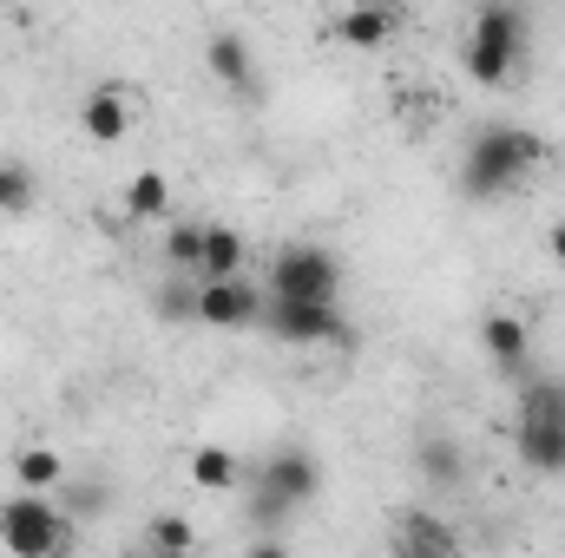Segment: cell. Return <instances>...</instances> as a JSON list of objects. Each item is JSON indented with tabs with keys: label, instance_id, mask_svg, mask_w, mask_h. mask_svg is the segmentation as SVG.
I'll return each mask as SVG.
<instances>
[{
	"label": "cell",
	"instance_id": "cell-1",
	"mask_svg": "<svg viewBox=\"0 0 565 558\" xmlns=\"http://www.w3.org/2000/svg\"><path fill=\"white\" fill-rule=\"evenodd\" d=\"M540 158H546V139H540V132H526V126H480V132L467 139V158H460V191H467L473 204L513 197Z\"/></svg>",
	"mask_w": 565,
	"mask_h": 558
},
{
	"label": "cell",
	"instance_id": "cell-2",
	"mask_svg": "<svg viewBox=\"0 0 565 558\" xmlns=\"http://www.w3.org/2000/svg\"><path fill=\"white\" fill-rule=\"evenodd\" d=\"M526 40H533V26H526V13L513 0H480L473 26H467V46H460L467 79L473 86H507L520 73V60H526Z\"/></svg>",
	"mask_w": 565,
	"mask_h": 558
},
{
	"label": "cell",
	"instance_id": "cell-3",
	"mask_svg": "<svg viewBox=\"0 0 565 558\" xmlns=\"http://www.w3.org/2000/svg\"><path fill=\"white\" fill-rule=\"evenodd\" d=\"M513 453H520L533 473H546V480L565 473V382L559 375L526 382L520 415H513Z\"/></svg>",
	"mask_w": 565,
	"mask_h": 558
},
{
	"label": "cell",
	"instance_id": "cell-4",
	"mask_svg": "<svg viewBox=\"0 0 565 558\" xmlns=\"http://www.w3.org/2000/svg\"><path fill=\"white\" fill-rule=\"evenodd\" d=\"M264 322L289 348H355V329L342 322V302H289L264 289Z\"/></svg>",
	"mask_w": 565,
	"mask_h": 558
},
{
	"label": "cell",
	"instance_id": "cell-5",
	"mask_svg": "<svg viewBox=\"0 0 565 558\" xmlns=\"http://www.w3.org/2000/svg\"><path fill=\"white\" fill-rule=\"evenodd\" d=\"M270 296L289 302H342V264L322 244H282L270 264Z\"/></svg>",
	"mask_w": 565,
	"mask_h": 558
},
{
	"label": "cell",
	"instance_id": "cell-6",
	"mask_svg": "<svg viewBox=\"0 0 565 558\" xmlns=\"http://www.w3.org/2000/svg\"><path fill=\"white\" fill-rule=\"evenodd\" d=\"M0 546L13 558H53L66 546V519H60V506L46 500V493H13L7 506H0Z\"/></svg>",
	"mask_w": 565,
	"mask_h": 558
},
{
	"label": "cell",
	"instance_id": "cell-7",
	"mask_svg": "<svg viewBox=\"0 0 565 558\" xmlns=\"http://www.w3.org/2000/svg\"><path fill=\"white\" fill-rule=\"evenodd\" d=\"M198 322H204V329H224V335H231V329H257V322H264V289L244 282V270L204 282V289H198Z\"/></svg>",
	"mask_w": 565,
	"mask_h": 558
},
{
	"label": "cell",
	"instance_id": "cell-8",
	"mask_svg": "<svg viewBox=\"0 0 565 558\" xmlns=\"http://www.w3.org/2000/svg\"><path fill=\"white\" fill-rule=\"evenodd\" d=\"M204 66H211V79L224 86V93H237V99H257V53H250V40L244 33H211L204 40Z\"/></svg>",
	"mask_w": 565,
	"mask_h": 558
},
{
	"label": "cell",
	"instance_id": "cell-9",
	"mask_svg": "<svg viewBox=\"0 0 565 558\" xmlns=\"http://www.w3.org/2000/svg\"><path fill=\"white\" fill-rule=\"evenodd\" d=\"M79 132L93 144H119L126 132H132V106H126V86H93L86 99H79Z\"/></svg>",
	"mask_w": 565,
	"mask_h": 558
},
{
	"label": "cell",
	"instance_id": "cell-10",
	"mask_svg": "<svg viewBox=\"0 0 565 558\" xmlns=\"http://www.w3.org/2000/svg\"><path fill=\"white\" fill-rule=\"evenodd\" d=\"M329 33H335V46H349V53H382V46L395 40V7H388V0H362V7H349Z\"/></svg>",
	"mask_w": 565,
	"mask_h": 558
},
{
	"label": "cell",
	"instance_id": "cell-11",
	"mask_svg": "<svg viewBox=\"0 0 565 558\" xmlns=\"http://www.w3.org/2000/svg\"><path fill=\"white\" fill-rule=\"evenodd\" d=\"M264 486H277L282 500L302 513V506L322 493V466H316V453H302V447H282V453H270V466H264Z\"/></svg>",
	"mask_w": 565,
	"mask_h": 558
},
{
	"label": "cell",
	"instance_id": "cell-12",
	"mask_svg": "<svg viewBox=\"0 0 565 558\" xmlns=\"http://www.w3.org/2000/svg\"><path fill=\"white\" fill-rule=\"evenodd\" d=\"M480 348L493 355V368H526V355H533V329H526L520 315L493 309V315L480 322Z\"/></svg>",
	"mask_w": 565,
	"mask_h": 558
},
{
	"label": "cell",
	"instance_id": "cell-13",
	"mask_svg": "<svg viewBox=\"0 0 565 558\" xmlns=\"http://www.w3.org/2000/svg\"><path fill=\"white\" fill-rule=\"evenodd\" d=\"M184 473H191L198 493H237V486H244V460H237L231 447H191Z\"/></svg>",
	"mask_w": 565,
	"mask_h": 558
},
{
	"label": "cell",
	"instance_id": "cell-14",
	"mask_svg": "<svg viewBox=\"0 0 565 558\" xmlns=\"http://www.w3.org/2000/svg\"><path fill=\"white\" fill-rule=\"evenodd\" d=\"M395 552H408V558H440V552H460V533H454L447 519H434V513H415V519L402 526Z\"/></svg>",
	"mask_w": 565,
	"mask_h": 558
},
{
	"label": "cell",
	"instance_id": "cell-15",
	"mask_svg": "<svg viewBox=\"0 0 565 558\" xmlns=\"http://www.w3.org/2000/svg\"><path fill=\"white\" fill-rule=\"evenodd\" d=\"M13 486L53 493V486H66V460H60L53 447H20V453H13Z\"/></svg>",
	"mask_w": 565,
	"mask_h": 558
},
{
	"label": "cell",
	"instance_id": "cell-16",
	"mask_svg": "<svg viewBox=\"0 0 565 558\" xmlns=\"http://www.w3.org/2000/svg\"><path fill=\"white\" fill-rule=\"evenodd\" d=\"M204 282H217V277H237L244 270V237L231 230V224H204Z\"/></svg>",
	"mask_w": 565,
	"mask_h": 558
},
{
	"label": "cell",
	"instance_id": "cell-17",
	"mask_svg": "<svg viewBox=\"0 0 565 558\" xmlns=\"http://www.w3.org/2000/svg\"><path fill=\"white\" fill-rule=\"evenodd\" d=\"M164 211H171V178H164V171H132V178H126V217L151 224V217H164Z\"/></svg>",
	"mask_w": 565,
	"mask_h": 558
},
{
	"label": "cell",
	"instance_id": "cell-18",
	"mask_svg": "<svg viewBox=\"0 0 565 558\" xmlns=\"http://www.w3.org/2000/svg\"><path fill=\"white\" fill-rule=\"evenodd\" d=\"M40 204V178L20 158H0V217H26Z\"/></svg>",
	"mask_w": 565,
	"mask_h": 558
},
{
	"label": "cell",
	"instance_id": "cell-19",
	"mask_svg": "<svg viewBox=\"0 0 565 558\" xmlns=\"http://www.w3.org/2000/svg\"><path fill=\"white\" fill-rule=\"evenodd\" d=\"M145 552H158V558L198 552V533H191V519H178V513H158V519L145 526Z\"/></svg>",
	"mask_w": 565,
	"mask_h": 558
},
{
	"label": "cell",
	"instance_id": "cell-20",
	"mask_svg": "<svg viewBox=\"0 0 565 558\" xmlns=\"http://www.w3.org/2000/svg\"><path fill=\"white\" fill-rule=\"evenodd\" d=\"M422 473L434 486H460V447L454 440H427L422 447Z\"/></svg>",
	"mask_w": 565,
	"mask_h": 558
},
{
	"label": "cell",
	"instance_id": "cell-21",
	"mask_svg": "<svg viewBox=\"0 0 565 558\" xmlns=\"http://www.w3.org/2000/svg\"><path fill=\"white\" fill-rule=\"evenodd\" d=\"M164 257H171V270H198L204 264V224H178L164 237Z\"/></svg>",
	"mask_w": 565,
	"mask_h": 558
},
{
	"label": "cell",
	"instance_id": "cell-22",
	"mask_svg": "<svg viewBox=\"0 0 565 558\" xmlns=\"http://www.w3.org/2000/svg\"><path fill=\"white\" fill-rule=\"evenodd\" d=\"M158 315L164 322H198V289L191 282H158Z\"/></svg>",
	"mask_w": 565,
	"mask_h": 558
},
{
	"label": "cell",
	"instance_id": "cell-23",
	"mask_svg": "<svg viewBox=\"0 0 565 558\" xmlns=\"http://www.w3.org/2000/svg\"><path fill=\"white\" fill-rule=\"evenodd\" d=\"M66 506H73L79 519H99V513H106V486H86V480H66Z\"/></svg>",
	"mask_w": 565,
	"mask_h": 558
},
{
	"label": "cell",
	"instance_id": "cell-24",
	"mask_svg": "<svg viewBox=\"0 0 565 558\" xmlns=\"http://www.w3.org/2000/svg\"><path fill=\"white\" fill-rule=\"evenodd\" d=\"M546 257L565 270V224H553V230H546Z\"/></svg>",
	"mask_w": 565,
	"mask_h": 558
}]
</instances>
